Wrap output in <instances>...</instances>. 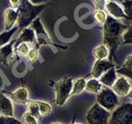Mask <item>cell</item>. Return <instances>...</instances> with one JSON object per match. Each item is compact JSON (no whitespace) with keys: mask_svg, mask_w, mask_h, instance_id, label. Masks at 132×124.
<instances>
[{"mask_svg":"<svg viewBox=\"0 0 132 124\" xmlns=\"http://www.w3.org/2000/svg\"><path fill=\"white\" fill-rule=\"evenodd\" d=\"M128 26L122 24L119 20L106 16V22L103 25V45L108 48L111 59L116 60V52L122 42V36Z\"/></svg>","mask_w":132,"mask_h":124,"instance_id":"obj_1","label":"cell"},{"mask_svg":"<svg viewBox=\"0 0 132 124\" xmlns=\"http://www.w3.org/2000/svg\"><path fill=\"white\" fill-rule=\"evenodd\" d=\"M45 7L44 4L34 5L29 0H22L18 7V27L24 29L28 27L38 15Z\"/></svg>","mask_w":132,"mask_h":124,"instance_id":"obj_2","label":"cell"},{"mask_svg":"<svg viewBox=\"0 0 132 124\" xmlns=\"http://www.w3.org/2000/svg\"><path fill=\"white\" fill-rule=\"evenodd\" d=\"M73 83L72 78L64 77L55 84V103L58 106H63L68 100L72 91Z\"/></svg>","mask_w":132,"mask_h":124,"instance_id":"obj_3","label":"cell"},{"mask_svg":"<svg viewBox=\"0 0 132 124\" xmlns=\"http://www.w3.org/2000/svg\"><path fill=\"white\" fill-rule=\"evenodd\" d=\"M111 113L100 106L97 103L90 107L86 114V119L89 124H108Z\"/></svg>","mask_w":132,"mask_h":124,"instance_id":"obj_4","label":"cell"},{"mask_svg":"<svg viewBox=\"0 0 132 124\" xmlns=\"http://www.w3.org/2000/svg\"><path fill=\"white\" fill-rule=\"evenodd\" d=\"M97 103L107 111H114L119 106V98L112 89H102L97 95Z\"/></svg>","mask_w":132,"mask_h":124,"instance_id":"obj_5","label":"cell"},{"mask_svg":"<svg viewBox=\"0 0 132 124\" xmlns=\"http://www.w3.org/2000/svg\"><path fill=\"white\" fill-rule=\"evenodd\" d=\"M110 124H132V103L118 106L113 111Z\"/></svg>","mask_w":132,"mask_h":124,"instance_id":"obj_6","label":"cell"},{"mask_svg":"<svg viewBox=\"0 0 132 124\" xmlns=\"http://www.w3.org/2000/svg\"><path fill=\"white\" fill-rule=\"evenodd\" d=\"M111 88H112V91L118 97H124L130 93L131 85L129 80L125 76H122L117 79Z\"/></svg>","mask_w":132,"mask_h":124,"instance_id":"obj_7","label":"cell"},{"mask_svg":"<svg viewBox=\"0 0 132 124\" xmlns=\"http://www.w3.org/2000/svg\"><path fill=\"white\" fill-rule=\"evenodd\" d=\"M115 67V65L110 60H97L93 67L92 75L94 79H99L103 74L111 68Z\"/></svg>","mask_w":132,"mask_h":124,"instance_id":"obj_8","label":"cell"},{"mask_svg":"<svg viewBox=\"0 0 132 124\" xmlns=\"http://www.w3.org/2000/svg\"><path fill=\"white\" fill-rule=\"evenodd\" d=\"M31 43L33 45H35L36 43V36L34 30L30 27H26L22 29V32L18 38V40H16V42L14 44V48H16L18 45H19L22 43Z\"/></svg>","mask_w":132,"mask_h":124,"instance_id":"obj_9","label":"cell"},{"mask_svg":"<svg viewBox=\"0 0 132 124\" xmlns=\"http://www.w3.org/2000/svg\"><path fill=\"white\" fill-rule=\"evenodd\" d=\"M105 8L110 13V16L114 18L115 19H119V18L128 19L121 7L118 3L114 2L113 0H107L106 2Z\"/></svg>","mask_w":132,"mask_h":124,"instance_id":"obj_10","label":"cell"},{"mask_svg":"<svg viewBox=\"0 0 132 124\" xmlns=\"http://www.w3.org/2000/svg\"><path fill=\"white\" fill-rule=\"evenodd\" d=\"M0 115L13 117V105L9 98L0 94Z\"/></svg>","mask_w":132,"mask_h":124,"instance_id":"obj_11","label":"cell"},{"mask_svg":"<svg viewBox=\"0 0 132 124\" xmlns=\"http://www.w3.org/2000/svg\"><path fill=\"white\" fill-rule=\"evenodd\" d=\"M117 80V70H116L115 67L111 68L105 72L99 78V81L102 84L106 86L107 88L112 87V85L115 84V82Z\"/></svg>","mask_w":132,"mask_h":124,"instance_id":"obj_12","label":"cell"},{"mask_svg":"<svg viewBox=\"0 0 132 124\" xmlns=\"http://www.w3.org/2000/svg\"><path fill=\"white\" fill-rule=\"evenodd\" d=\"M18 19V11L12 7H8L4 11V24L5 31H9L12 28L13 25Z\"/></svg>","mask_w":132,"mask_h":124,"instance_id":"obj_13","label":"cell"},{"mask_svg":"<svg viewBox=\"0 0 132 124\" xmlns=\"http://www.w3.org/2000/svg\"><path fill=\"white\" fill-rule=\"evenodd\" d=\"M16 42V40H12L11 42H8L5 45H3L0 48V63L3 65H8L7 59L13 53L14 44Z\"/></svg>","mask_w":132,"mask_h":124,"instance_id":"obj_14","label":"cell"},{"mask_svg":"<svg viewBox=\"0 0 132 124\" xmlns=\"http://www.w3.org/2000/svg\"><path fill=\"white\" fill-rule=\"evenodd\" d=\"M11 98L20 104H27L28 101V90L24 87L18 88L11 94Z\"/></svg>","mask_w":132,"mask_h":124,"instance_id":"obj_15","label":"cell"},{"mask_svg":"<svg viewBox=\"0 0 132 124\" xmlns=\"http://www.w3.org/2000/svg\"><path fill=\"white\" fill-rule=\"evenodd\" d=\"M102 89V84L97 79H91L86 82L85 89L89 93L98 94Z\"/></svg>","mask_w":132,"mask_h":124,"instance_id":"obj_16","label":"cell"},{"mask_svg":"<svg viewBox=\"0 0 132 124\" xmlns=\"http://www.w3.org/2000/svg\"><path fill=\"white\" fill-rule=\"evenodd\" d=\"M30 26H31L30 27H31L33 30H34V32L36 33V36L49 37L48 34L46 33V32H45V30L43 27V25L40 22V18H38V17H37V18L34 21H33Z\"/></svg>","mask_w":132,"mask_h":124,"instance_id":"obj_17","label":"cell"},{"mask_svg":"<svg viewBox=\"0 0 132 124\" xmlns=\"http://www.w3.org/2000/svg\"><path fill=\"white\" fill-rule=\"evenodd\" d=\"M27 107L29 113H30L36 120H40L42 118V116H41L40 113V109H39V107L36 101L28 100L27 103Z\"/></svg>","mask_w":132,"mask_h":124,"instance_id":"obj_18","label":"cell"},{"mask_svg":"<svg viewBox=\"0 0 132 124\" xmlns=\"http://www.w3.org/2000/svg\"><path fill=\"white\" fill-rule=\"evenodd\" d=\"M93 54L97 60H105V58L109 56V50L105 45L102 44L94 48Z\"/></svg>","mask_w":132,"mask_h":124,"instance_id":"obj_19","label":"cell"},{"mask_svg":"<svg viewBox=\"0 0 132 124\" xmlns=\"http://www.w3.org/2000/svg\"><path fill=\"white\" fill-rule=\"evenodd\" d=\"M18 28H19L18 27H12L11 30L5 31V32H2L1 34H0V48L9 42L11 38H12V36H13L15 32L18 31Z\"/></svg>","mask_w":132,"mask_h":124,"instance_id":"obj_20","label":"cell"},{"mask_svg":"<svg viewBox=\"0 0 132 124\" xmlns=\"http://www.w3.org/2000/svg\"><path fill=\"white\" fill-rule=\"evenodd\" d=\"M85 86H86V80L84 78H81V79H78L75 82L73 83V88L71 94H70V96L73 94H80L84 89H85Z\"/></svg>","mask_w":132,"mask_h":124,"instance_id":"obj_21","label":"cell"},{"mask_svg":"<svg viewBox=\"0 0 132 124\" xmlns=\"http://www.w3.org/2000/svg\"><path fill=\"white\" fill-rule=\"evenodd\" d=\"M36 103H37V104H38L40 113L42 117L43 116H48L51 113L52 107L50 103L46 102H43V101H36Z\"/></svg>","mask_w":132,"mask_h":124,"instance_id":"obj_22","label":"cell"},{"mask_svg":"<svg viewBox=\"0 0 132 124\" xmlns=\"http://www.w3.org/2000/svg\"><path fill=\"white\" fill-rule=\"evenodd\" d=\"M121 3L124 7V12L128 20L132 21V0H122Z\"/></svg>","mask_w":132,"mask_h":124,"instance_id":"obj_23","label":"cell"},{"mask_svg":"<svg viewBox=\"0 0 132 124\" xmlns=\"http://www.w3.org/2000/svg\"><path fill=\"white\" fill-rule=\"evenodd\" d=\"M125 44H132V26L128 27L122 36L121 45Z\"/></svg>","mask_w":132,"mask_h":124,"instance_id":"obj_24","label":"cell"},{"mask_svg":"<svg viewBox=\"0 0 132 124\" xmlns=\"http://www.w3.org/2000/svg\"><path fill=\"white\" fill-rule=\"evenodd\" d=\"M93 17L95 20L97 21V22L103 26L104 23L106 22V15L104 12V11H102V10H96V12H94L93 14Z\"/></svg>","mask_w":132,"mask_h":124,"instance_id":"obj_25","label":"cell"},{"mask_svg":"<svg viewBox=\"0 0 132 124\" xmlns=\"http://www.w3.org/2000/svg\"><path fill=\"white\" fill-rule=\"evenodd\" d=\"M0 124H22V123L21 121H19V120L13 117L1 116L0 117Z\"/></svg>","mask_w":132,"mask_h":124,"instance_id":"obj_26","label":"cell"},{"mask_svg":"<svg viewBox=\"0 0 132 124\" xmlns=\"http://www.w3.org/2000/svg\"><path fill=\"white\" fill-rule=\"evenodd\" d=\"M21 122H22V124H38L37 123V120L29 112H27L22 115Z\"/></svg>","mask_w":132,"mask_h":124,"instance_id":"obj_27","label":"cell"},{"mask_svg":"<svg viewBox=\"0 0 132 124\" xmlns=\"http://www.w3.org/2000/svg\"><path fill=\"white\" fill-rule=\"evenodd\" d=\"M29 50L30 49H29L27 43H22L19 45H18L16 48H14V51L16 52V54H18V55L22 56L27 55Z\"/></svg>","mask_w":132,"mask_h":124,"instance_id":"obj_28","label":"cell"},{"mask_svg":"<svg viewBox=\"0 0 132 124\" xmlns=\"http://www.w3.org/2000/svg\"><path fill=\"white\" fill-rule=\"evenodd\" d=\"M116 70H117V73L121 74L125 77H128V78H130V80H132V67H124V66H122V67L118 68Z\"/></svg>","mask_w":132,"mask_h":124,"instance_id":"obj_29","label":"cell"},{"mask_svg":"<svg viewBox=\"0 0 132 124\" xmlns=\"http://www.w3.org/2000/svg\"><path fill=\"white\" fill-rule=\"evenodd\" d=\"M27 56L28 61L30 62V63L35 62L37 59V56H38V50L36 49L35 47L31 49V50H29Z\"/></svg>","mask_w":132,"mask_h":124,"instance_id":"obj_30","label":"cell"},{"mask_svg":"<svg viewBox=\"0 0 132 124\" xmlns=\"http://www.w3.org/2000/svg\"><path fill=\"white\" fill-rule=\"evenodd\" d=\"M93 2L95 4L96 10H102L104 11L105 5H106V0H93Z\"/></svg>","mask_w":132,"mask_h":124,"instance_id":"obj_31","label":"cell"},{"mask_svg":"<svg viewBox=\"0 0 132 124\" xmlns=\"http://www.w3.org/2000/svg\"><path fill=\"white\" fill-rule=\"evenodd\" d=\"M8 2L11 4L12 6V8H18V6L20 5L21 2H22V0H8Z\"/></svg>","mask_w":132,"mask_h":124,"instance_id":"obj_32","label":"cell"},{"mask_svg":"<svg viewBox=\"0 0 132 124\" xmlns=\"http://www.w3.org/2000/svg\"><path fill=\"white\" fill-rule=\"evenodd\" d=\"M124 67H132V56H128L123 65Z\"/></svg>","mask_w":132,"mask_h":124,"instance_id":"obj_33","label":"cell"},{"mask_svg":"<svg viewBox=\"0 0 132 124\" xmlns=\"http://www.w3.org/2000/svg\"><path fill=\"white\" fill-rule=\"evenodd\" d=\"M34 5H39V4H43L44 3L47 2L48 0H29Z\"/></svg>","mask_w":132,"mask_h":124,"instance_id":"obj_34","label":"cell"},{"mask_svg":"<svg viewBox=\"0 0 132 124\" xmlns=\"http://www.w3.org/2000/svg\"><path fill=\"white\" fill-rule=\"evenodd\" d=\"M128 96H129V98H130V99L132 101V89H130V93L128 94Z\"/></svg>","mask_w":132,"mask_h":124,"instance_id":"obj_35","label":"cell"},{"mask_svg":"<svg viewBox=\"0 0 132 124\" xmlns=\"http://www.w3.org/2000/svg\"><path fill=\"white\" fill-rule=\"evenodd\" d=\"M51 124H61L60 122H53V123H51Z\"/></svg>","mask_w":132,"mask_h":124,"instance_id":"obj_36","label":"cell"},{"mask_svg":"<svg viewBox=\"0 0 132 124\" xmlns=\"http://www.w3.org/2000/svg\"><path fill=\"white\" fill-rule=\"evenodd\" d=\"M73 124H81V123H73Z\"/></svg>","mask_w":132,"mask_h":124,"instance_id":"obj_37","label":"cell"}]
</instances>
